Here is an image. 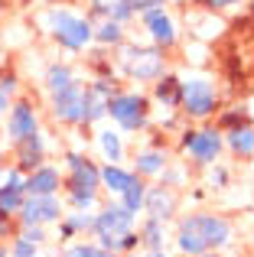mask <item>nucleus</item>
I'll use <instances>...</instances> for the list:
<instances>
[{"label": "nucleus", "mask_w": 254, "mask_h": 257, "mask_svg": "<svg viewBox=\"0 0 254 257\" xmlns=\"http://www.w3.org/2000/svg\"><path fill=\"white\" fill-rule=\"evenodd\" d=\"M228 241H231V221L225 215H189L179 221L176 231V247L183 257L222 251Z\"/></svg>", "instance_id": "1"}, {"label": "nucleus", "mask_w": 254, "mask_h": 257, "mask_svg": "<svg viewBox=\"0 0 254 257\" xmlns=\"http://www.w3.org/2000/svg\"><path fill=\"white\" fill-rule=\"evenodd\" d=\"M69 170L72 176L65 179V192H69V202L78 208V212H85V208H91L98 202V189H101V173H98V166L91 163V160L78 157V153H69Z\"/></svg>", "instance_id": "2"}, {"label": "nucleus", "mask_w": 254, "mask_h": 257, "mask_svg": "<svg viewBox=\"0 0 254 257\" xmlns=\"http://www.w3.org/2000/svg\"><path fill=\"white\" fill-rule=\"evenodd\" d=\"M95 238L98 244L104 247V251L111 254H121V238L127 231H134V212L131 208H124L121 202L117 205H104L101 212L95 215Z\"/></svg>", "instance_id": "3"}, {"label": "nucleus", "mask_w": 254, "mask_h": 257, "mask_svg": "<svg viewBox=\"0 0 254 257\" xmlns=\"http://www.w3.org/2000/svg\"><path fill=\"white\" fill-rule=\"evenodd\" d=\"M179 107H183L189 117L196 120H205L215 114L218 107V94H215V85L209 78H189L183 82V91H179Z\"/></svg>", "instance_id": "4"}, {"label": "nucleus", "mask_w": 254, "mask_h": 257, "mask_svg": "<svg viewBox=\"0 0 254 257\" xmlns=\"http://www.w3.org/2000/svg\"><path fill=\"white\" fill-rule=\"evenodd\" d=\"M49 26H52V36L65 46V49H85L91 43V23L82 17H72L65 10H52L49 13Z\"/></svg>", "instance_id": "5"}, {"label": "nucleus", "mask_w": 254, "mask_h": 257, "mask_svg": "<svg viewBox=\"0 0 254 257\" xmlns=\"http://www.w3.org/2000/svg\"><path fill=\"white\" fill-rule=\"evenodd\" d=\"M121 65L131 78L137 82H157L163 75V49H144V46H131L124 49Z\"/></svg>", "instance_id": "6"}, {"label": "nucleus", "mask_w": 254, "mask_h": 257, "mask_svg": "<svg viewBox=\"0 0 254 257\" xmlns=\"http://www.w3.org/2000/svg\"><path fill=\"white\" fill-rule=\"evenodd\" d=\"M108 114L124 131H140L147 124V98L144 94H111Z\"/></svg>", "instance_id": "7"}, {"label": "nucleus", "mask_w": 254, "mask_h": 257, "mask_svg": "<svg viewBox=\"0 0 254 257\" xmlns=\"http://www.w3.org/2000/svg\"><path fill=\"white\" fill-rule=\"evenodd\" d=\"M183 150L189 153L192 160H196L199 166H209L218 160V153H222V134L215 131V127H202V131H189L183 137Z\"/></svg>", "instance_id": "8"}, {"label": "nucleus", "mask_w": 254, "mask_h": 257, "mask_svg": "<svg viewBox=\"0 0 254 257\" xmlns=\"http://www.w3.org/2000/svg\"><path fill=\"white\" fill-rule=\"evenodd\" d=\"M62 215V205L56 202V195H26L23 205H20V225H49V221H59Z\"/></svg>", "instance_id": "9"}, {"label": "nucleus", "mask_w": 254, "mask_h": 257, "mask_svg": "<svg viewBox=\"0 0 254 257\" xmlns=\"http://www.w3.org/2000/svg\"><path fill=\"white\" fill-rule=\"evenodd\" d=\"M82 107H85V88L82 82H72L69 88L52 94V114L62 124H82Z\"/></svg>", "instance_id": "10"}, {"label": "nucleus", "mask_w": 254, "mask_h": 257, "mask_svg": "<svg viewBox=\"0 0 254 257\" xmlns=\"http://www.w3.org/2000/svg\"><path fill=\"white\" fill-rule=\"evenodd\" d=\"M111 94H114V88L111 82H91L85 85V107H82V124H95V120H101L104 114H108V101Z\"/></svg>", "instance_id": "11"}, {"label": "nucleus", "mask_w": 254, "mask_h": 257, "mask_svg": "<svg viewBox=\"0 0 254 257\" xmlns=\"http://www.w3.org/2000/svg\"><path fill=\"white\" fill-rule=\"evenodd\" d=\"M36 107L30 104V101H17V104L10 107V114H7V134H10L13 144H20L23 137H30V134H36Z\"/></svg>", "instance_id": "12"}, {"label": "nucleus", "mask_w": 254, "mask_h": 257, "mask_svg": "<svg viewBox=\"0 0 254 257\" xmlns=\"http://www.w3.org/2000/svg\"><path fill=\"white\" fill-rule=\"evenodd\" d=\"M144 208L150 212V218H173L176 215V192H173L170 186H153L144 192Z\"/></svg>", "instance_id": "13"}, {"label": "nucleus", "mask_w": 254, "mask_h": 257, "mask_svg": "<svg viewBox=\"0 0 254 257\" xmlns=\"http://www.w3.org/2000/svg\"><path fill=\"white\" fill-rule=\"evenodd\" d=\"M59 186H62V179H59V170H52V166H36L23 179L26 195H56Z\"/></svg>", "instance_id": "14"}, {"label": "nucleus", "mask_w": 254, "mask_h": 257, "mask_svg": "<svg viewBox=\"0 0 254 257\" xmlns=\"http://www.w3.org/2000/svg\"><path fill=\"white\" fill-rule=\"evenodd\" d=\"M36 166H43V137L36 134H30V137H23L17 144V170L20 173H33Z\"/></svg>", "instance_id": "15"}, {"label": "nucleus", "mask_w": 254, "mask_h": 257, "mask_svg": "<svg viewBox=\"0 0 254 257\" xmlns=\"http://www.w3.org/2000/svg\"><path fill=\"white\" fill-rule=\"evenodd\" d=\"M147 30H150V36L157 39L160 49H170V46L176 43V26H173V20L163 13V7L147 10Z\"/></svg>", "instance_id": "16"}, {"label": "nucleus", "mask_w": 254, "mask_h": 257, "mask_svg": "<svg viewBox=\"0 0 254 257\" xmlns=\"http://www.w3.org/2000/svg\"><path fill=\"white\" fill-rule=\"evenodd\" d=\"M26 199V189H23V176H20V170H10L7 173V182L0 186V208L10 215L20 212V205H23Z\"/></svg>", "instance_id": "17"}, {"label": "nucleus", "mask_w": 254, "mask_h": 257, "mask_svg": "<svg viewBox=\"0 0 254 257\" xmlns=\"http://www.w3.org/2000/svg\"><path fill=\"white\" fill-rule=\"evenodd\" d=\"M101 173V186L108 189V192H114V195H121L127 186H131V179H134V173H127V170H121L117 163H108L104 170H98Z\"/></svg>", "instance_id": "18"}, {"label": "nucleus", "mask_w": 254, "mask_h": 257, "mask_svg": "<svg viewBox=\"0 0 254 257\" xmlns=\"http://www.w3.org/2000/svg\"><path fill=\"white\" fill-rule=\"evenodd\" d=\"M91 10L101 13L104 20H117V23H124L127 17H131V0H91Z\"/></svg>", "instance_id": "19"}, {"label": "nucleus", "mask_w": 254, "mask_h": 257, "mask_svg": "<svg viewBox=\"0 0 254 257\" xmlns=\"http://www.w3.org/2000/svg\"><path fill=\"white\" fill-rule=\"evenodd\" d=\"M228 147L241 157H254V127L251 124H241L235 131H228Z\"/></svg>", "instance_id": "20"}, {"label": "nucleus", "mask_w": 254, "mask_h": 257, "mask_svg": "<svg viewBox=\"0 0 254 257\" xmlns=\"http://www.w3.org/2000/svg\"><path fill=\"white\" fill-rule=\"evenodd\" d=\"M163 221L160 218H147V225L140 228V244H147V251H163Z\"/></svg>", "instance_id": "21"}, {"label": "nucleus", "mask_w": 254, "mask_h": 257, "mask_svg": "<svg viewBox=\"0 0 254 257\" xmlns=\"http://www.w3.org/2000/svg\"><path fill=\"white\" fill-rule=\"evenodd\" d=\"M179 91H183V82L173 78V75L157 82V101H163L166 107H179Z\"/></svg>", "instance_id": "22"}, {"label": "nucleus", "mask_w": 254, "mask_h": 257, "mask_svg": "<svg viewBox=\"0 0 254 257\" xmlns=\"http://www.w3.org/2000/svg\"><path fill=\"white\" fill-rule=\"evenodd\" d=\"M144 192H147V186H144V182H140V176L134 173L131 186H127L124 192H121V205H124V208H131V212L137 215L140 208H144Z\"/></svg>", "instance_id": "23"}, {"label": "nucleus", "mask_w": 254, "mask_h": 257, "mask_svg": "<svg viewBox=\"0 0 254 257\" xmlns=\"http://www.w3.org/2000/svg\"><path fill=\"white\" fill-rule=\"evenodd\" d=\"M88 228H95V215H85V212H75V215H69V218L62 221V241H69V238H75V231H88Z\"/></svg>", "instance_id": "24"}, {"label": "nucleus", "mask_w": 254, "mask_h": 257, "mask_svg": "<svg viewBox=\"0 0 254 257\" xmlns=\"http://www.w3.org/2000/svg\"><path fill=\"white\" fill-rule=\"evenodd\" d=\"M75 82V75H72L69 65H49V72H46V88H49L52 94L62 91V88H69Z\"/></svg>", "instance_id": "25"}, {"label": "nucleus", "mask_w": 254, "mask_h": 257, "mask_svg": "<svg viewBox=\"0 0 254 257\" xmlns=\"http://www.w3.org/2000/svg\"><path fill=\"white\" fill-rule=\"evenodd\" d=\"M163 166H166V160L157 150H147L137 157V176H157V173H163Z\"/></svg>", "instance_id": "26"}, {"label": "nucleus", "mask_w": 254, "mask_h": 257, "mask_svg": "<svg viewBox=\"0 0 254 257\" xmlns=\"http://www.w3.org/2000/svg\"><path fill=\"white\" fill-rule=\"evenodd\" d=\"M98 144H101V153L111 160V163H117V160H121L124 147H121V137H117L114 131H101V134H98Z\"/></svg>", "instance_id": "27"}, {"label": "nucleus", "mask_w": 254, "mask_h": 257, "mask_svg": "<svg viewBox=\"0 0 254 257\" xmlns=\"http://www.w3.org/2000/svg\"><path fill=\"white\" fill-rule=\"evenodd\" d=\"M98 43H111V46H117L124 39V30H121V23H117V20H104L101 26H98Z\"/></svg>", "instance_id": "28"}, {"label": "nucleus", "mask_w": 254, "mask_h": 257, "mask_svg": "<svg viewBox=\"0 0 254 257\" xmlns=\"http://www.w3.org/2000/svg\"><path fill=\"white\" fill-rule=\"evenodd\" d=\"M65 257H117V254L104 251L101 244H72L69 251H65Z\"/></svg>", "instance_id": "29"}, {"label": "nucleus", "mask_w": 254, "mask_h": 257, "mask_svg": "<svg viewBox=\"0 0 254 257\" xmlns=\"http://www.w3.org/2000/svg\"><path fill=\"white\" fill-rule=\"evenodd\" d=\"M36 251H39V244H33L23 234H17V238H13V247H10V257H36Z\"/></svg>", "instance_id": "30"}, {"label": "nucleus", "mask_w": 254, "mask_h": 257, "mask_svg": "<svg viewBox=\"0 0 254 257\" xmlns=\"http://www.w3.org/2000/svg\"><path fill=\"white\" fill-rule=\"evenodd\" d=\"M157 7H163V0H131L134 13H147V10H157Z\"/></svg>", "instance_id": "31"}, {"label": "nucleus", "mask_w": 254, "mask_h": 257, "mask_svg": "<svg viewBox=\"0 0 254 257\" xmlns=\"http://www.w3.org/2000/svg\"><path fill=\"white\" fill-rule=\"evenodd\" d=\"M10 231H13V215L0 208V244H4V238H7Z\"/></svg>", "instance_id": "32"}, {"label": "nucleus", "mask_w": 254, "mask_h": 257, "mask_svg": "<svg viewBox=\"0 0 254 257\" xmlns=\"http://www.w3.org/2000/svg\"><path fill=\"white\" fill-rule=\"evenodd\" d=\"M205 4H209L212 10H225V7H231V4H241V0H205Z\"/></svg>", "instance_id": "33"}, {"label": "nucleus", "mask_w": 254, "mask_h": 257, "mask_svg": "<svg viewBox=\"0 0 254 257\" xmlns=\"http://www.w3.org/2000/svg\"><path fill=\"white\" fill-rule=\"evenodd\" d=\"M212 182H218V186H225V182H228V173H225V170H215V173H212Z\"/></svg>", "instance_id": "34"}, {"label": "nucleus", "mask_w": 254, "mask_h": 257, "mask_svg": "<svg viewBox=\"0 0 254 257\" xmlns=\"http://www.w3.org/2000/svg\"><path fill=\"white\" fill-rule=\"evenodd\" d=\"M7 101H10V91H4V88H0V114H4V107H7Z\"/></svg>", "instance_id": "35"}, {"label": "nucleus", "mask_w": 254, "mask_h": 257, "mask_svg": "<svg viewBox=\"0 0 254 257\" xmlns=\"http://www.w3.org/2000/svg\"><path fill=\"white\" fill-rule=\"evenodd\" d=\"M147 257H166V251H147Z\"/></svg>", "instance_id": "36"}, {"label": "nucleus", "mask_w": 254, "mask_h": 257, "mask_svg": "<svg viewBox=\"0 0 254 257\" xmlns=\"http://www.w3.org/2000/svg\"><path fill=\"white\" fill-rule=\"evenodd\" d=\"M196 257H218V251H205V254H196Z\"/></svg>", "instance_id": "37"}, {"label": "nucleus", "mask_w": 254, "mask_h": 257, "mask_svg": "<svg viewBox=\"0 0 254 257\" xmlns=\"http://www.w3.org/2000/svg\"><path fill=\"white\" fill-rule=\"evenodd\" d=\"M0 257H10V251H7V244H0Z\"/></svg>", "instance_id": "38"}, {"label": "nucleus", "mask_w": 254, "mask_h": 257, "mask_svg": "<svg viewBox=\"0 0 254 257\" xmlns=\"http://www.w3.org/2000/svg\"><path fill=\"white\" fill-rule=\"evenodd\" d=\"M248 257H254V254H248Z\"/></svg>", "instance_id": "39"}]
</instances>
